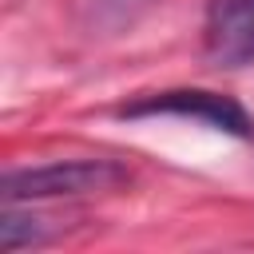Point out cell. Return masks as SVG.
<instances>
[{"instance_id": "6da1fadb", "label": "cell", "mask_w": 254, "mask_h": 254, "mask_svg": "<svg viewBox=\"0 0 254 254\" xmlns=\"http://www.w3.org/2000/svg\"><path fill=\"white\" fill-rule=\"evenodd\" d=\"M127 183V167L111 159H56L40 167H20L4 175V202H40V198H75L103 194Z\"/></svg>"}, {"instance_id": "7a4b0ae2", "label": "cell", "mask_w": 254, "mask_h": 254, "mask_svg": "<svg viewBox=\"0 0 254 254\" xmlns=\"http://www.w3.org/2000/svg\"><path fill=\"white\" fill-rule=\"evenodd\" d=\"M119 115L127 119H143V115H175V119H194L202 127L250 139L254 135V119L246 115L242 103H234L230 95L218 91H159V95H143L135 103H123Z\"/></svg>"}, {"instance_id": "3957f363", "label": "cell", "mask_w": 254, "mask_h": 254, "mask_svg": "<svg viewBox=\"0 0 254 254\" xmlns=\"http://www.w3.org/2000/svg\"><path fill=\"white\" fill-rule=\"evenodd\" d=\"M206 52L210 60L238 67L254 60V0H210L206 4Z\"/></svg>"}, {"instance_id": "277c9868", "label": "cell", "mask_w": 254, "mask_h": 254, "mask_svg": "<svg viewBox=\"0 0 254 254\" xmlns=\"http://www.w3.org/2000/svg\"><path fill=\"white\" fill-rule=\"evenodd\" d=\"M111 4H115V8H127V12H131L135 4H151V0H111Z\"/></svg>"}]
</instances>
